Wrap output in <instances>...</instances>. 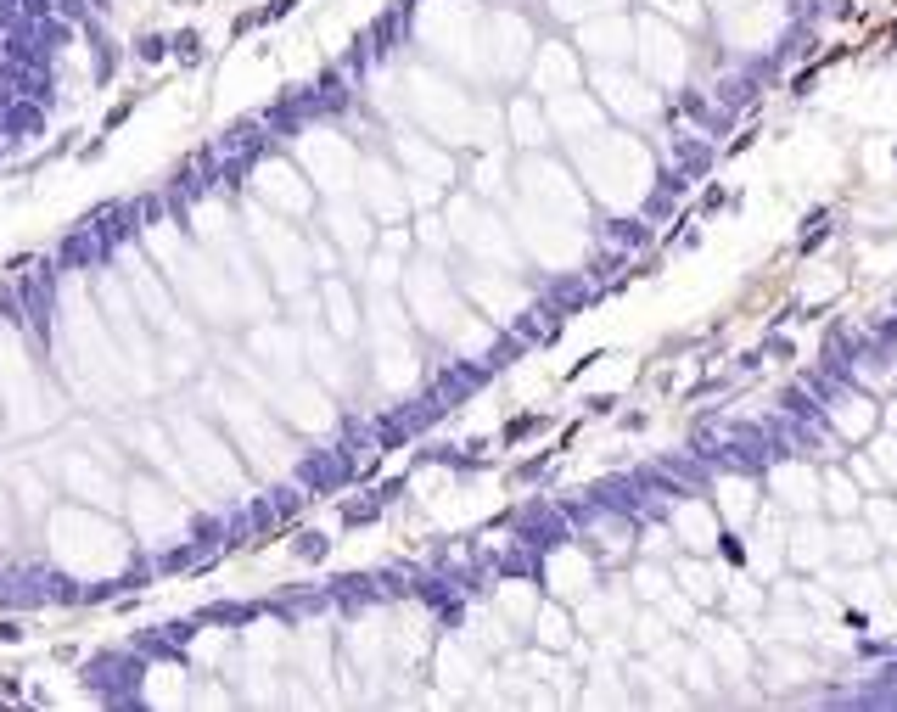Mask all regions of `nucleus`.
Wrapping results in <instances>:
<instances>
[{
	"label": "nucleus",
	"instance_id": "9b49d317",
	"mask_svg": "<svg viewBox=\"0 0 897 712\" xmlns=\"http://www.w3.org/2000/svg\"><path fill=\"white\" fill-rule=\"evenodd\" d=\"M129 499H135V516H141L146 539L163 544V539H174V533L186 527V511H180V505H174L157 483H135V488H129Z\"/></svg>",
	"mask_w": 897,
	"mask_h": 712
},
{
	"label": "nucleus",
	"instance_id": "f8f14e48",
	"mask_svg": "<svg viewBox=\"0 0 897 712\" xmlns=\"http://www.w3.org/2000/svg\"><path fill=\"white\" fill-rule=\"evenodd\" d=\"M326 230H331V242H337V253H348V258H365V253H371V214H365V208H354L348 197H331Z\"/></svg>",
	"mask_w": 897,
	"mask_h": 712
},
{
	"label": "nucleus",
	"instance_id": "4468645a",
	"mask_svg": "<svg viewBox=\"0 0 897 712\" xmlns=\"http://www.w3.org/2000/svg\"><path fill=\"white\" fill-rule=\"evenodd\" d=\"M455 236H460V247H471V253L511 258V247L499 242V225L488 214H471V202H455Z\"/></svg>",
	"mask_w": 897,
	"mask_h": 712
},
{
	"label": "nucleus",
	"instance_id": "20e7f679",
	"mask_svg": "<svg viewBox=\"0 0 897 712\" xmlns=\"http://www.w3.org/2000/svg\"><path fill=\"white\" fill-rule=\"evenodd\" d=\"M399 286H404V298H410L415 326H427L432 337H449V331H455L460 303H455V286H449V275H443L438 264H410Z\"/></svg>",
	"mask_w": 897,
	"mask_h": 712
},
{
	"label": "nucleus",
	"instance_id": "1a4fd4ad",
	"mask_svg": "<svg viewBox=\"0 0 897 712\" xmlns=\"http://www.w3.org/2000/svg\"><path fill=\"white\" fill-rule=\"evenodd\" d=\"M359 202H365V214L382 219V225H393V219H404V208H410V191H404V174L393 169V163H359Z\"/></svg>",
	"mask_w": 897,
	"mask_h": 712
},
{
	"label": "nucleus",
	"instance_id": "f257e3e1",
	"mask_svg": "<svg viewBox=\"0 0 897 712\" xmlns=\"http://www.w3.org/2000/svg\"><path fill=\"white\" fill-rule=\"evenodd\" d=\"M51 539H57V561L68 572H118L124 567V533L113 522H101L96 511H57L51 516Z\"/></svg>",
	"mask_w": 897,
	"mask_h": 712
},
{
	"label": "nucleus",
	"instance_id": "9d476101",
	"mask_svg": "<svg viewBox=\"0 0 897 712\" xmlns=\"http://www.w3.org/2000/svg\"><path fill=\"white\" fill-rule=\"evenodd\" d=\"M258 365H270L275 376H303V337L292 326H258L247 337Z\"/></svg>",
	"mask_w": 897,
	"mask_h": 712
},
{
	"label": "nucleus",
	"instance_id": "6e6552de",
	"mask_svg": "<svg viewBox=\"0 0 897 712\" xmlns=\"http://www.w3.org/2000/svg\"><path fill=\"white\" fill-rule=\"evenodd\" d=\"M253 197H258V208H275V214H286V219H303L314 208L309 174L292 169V163H264V169L253 174Z\"/></svg>",
	"mask_w": 897,
	"mask_h": 712
},
{
	"label": "nucleus",
	"instance_id": "39448f33",
	"mask_svg": "<svg viewBox=\"0 0 897 712\" xmlns=\"http://www.w3.org/2000/svg\"><path fill=\"white\" fill-rule=\"evenodd\" d=\"M219 410H225V421H230V432H236V443H242L247 455L258 460V471H281L286 460H281V432L270 427V410L258 399H242V393H225L219 399Z\"/></svg>",
	"mask_w": 897,
	"mask_h": 712
},
{
	"label": "nucleus",
	"instance_id": "0eeeda50",
	"mask_svg": "<svg viewBox=\"0 0 897 712\" xmlns=\"http://www.w3.org/2000/svg\"><path fill=\"white\" fill-rule=\"evenodd\" d=\"M174 432H180V443H186V466L202 477V488L242 483V466L230 460V449H225V443H219L208 427H197L191 415H174Z\"/></svg>",
	"mask_w": 897,
	"mask_h": 712
},
{
	"label": "nucleus",
	"instance_id": "ddd939ff",
	"mask_svg": "<svg viewBox=\"0 0 897 712\" xmlns=\"http://www.w3.org/2000/svg\"><path fill=\"white\" fill-rule=\"evenodd\" d=\"M62 483H68L73 499H90V505H118V483L107 477V471L90 466V455H62Z\"/></svg>",
	"mask_w": 897,
	"mask_h": 712
},
{
	"label": "nucleus",
	"instance_id": "2eb2a0df",
	"mask_svg": "<svg viewBox=\"0 0 897 712\" xmlns=\"http://www.w3.org/2000/svg\"><path fill=\"white\" fill-rule=\"evenodd\" d=\"M320 303H326V314H331V331H337V342H354V337H359L354 292H348L342 281H326V286H320Z\"/></svg>",
	"mask_w": 897,
	"mask_h": 712
},
{
	"label": "nucleus",
	"instance_id": "7ed1b4c3",
	"mask_svg": "<svg viewBox=\"0 0 897 712\" xmlns=\"http://www.w3.org/2000/svg\"><path fill=\"white\" fill-rule=\"evenodd\" d=\"M247 236H253V247L264 253V264H270V275H275L281 292H298V286L309 281V253H303L298 230L286 225V214L253 208V214H247Z\"/></svg>",
	"mask_w": 897,
	"mask_h": 712
},
{
	"label": "nucleus",
	"instance_id": "423d86ee",
	"mask_svg": "<svg viewBox=\"0 0 897 712\" xmlns=\"http://www.w3.org/2000/svg\"><path fill=\"white\" fill-rule=\"evenodd\" d=\"M303 174L314 180V191L348 197L354 180H359V157L342 135H309V141H303Z\"/></svg>",
	"mask_w": 897,
	"mask_h": 712
},
{
	"label": "nucleus",
	"instance_id": "f03ea898",
	"mask_svg": "<svg viewBox=\"0 0 897 712\" xmlns=\"http://www.w3.org/2000/svg\"><path fill=\"white\" fill-rule=\"evenodd\" d=\"M371 359H376V382L393 387V393L415 382V348L410 331H404V309L376 286H371Z\"/></svg>",
	"mask_w": 897,
	"mask_h": 712
}]
</instances>
